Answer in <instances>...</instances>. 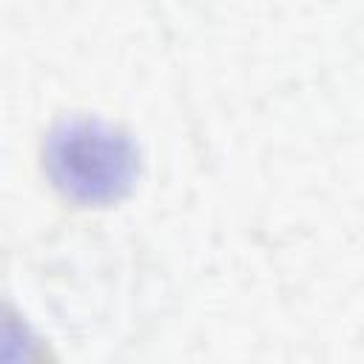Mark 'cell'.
Listing matches in <instances>:
<instances>
[{
	"label": "cell",
	"instance_id": "obj_2",
	"mask_svg": "<svg viewBox=\"0 0 364 364\" xmlns=\"http://www.w3.org/2000/svg\"><path fill=\"white\" fill-rule=\"evenodd\" d=\"M0 364H34V347L26 341L23 327L0 316Z\"/></svg>",
	"mask_w": 364,
	"mask_h": 364
},
{
	"label": "cell",
	"instance_id": "obj_1",
	"mask_svg": "<svg viewBox=\"0 0 364 364\" xmlns=\"http://www.w3.org/2000/svg\"><path fill=\"white\" fill-rule=\"evenodd\" d=\"M128 162L125 142L91 122L65 125V131L51 139L54 176L82 196L114 193L128 176Z\"/></svg>",
	"mask_w": 364,
	"mask_h": 364
}]
</instances>
